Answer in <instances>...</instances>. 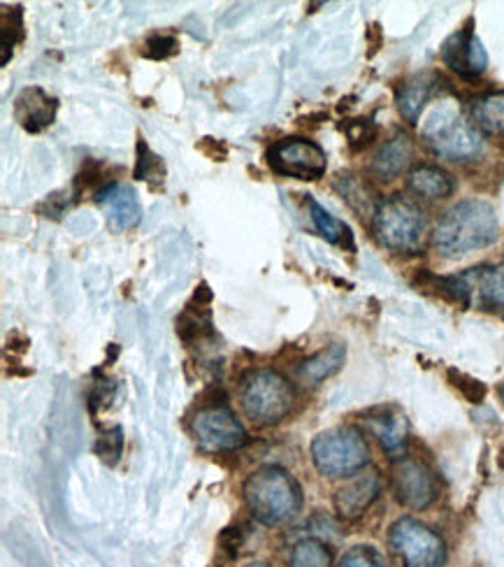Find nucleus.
Instances as JSON below:
<instances>
[{
	"mask_svg": "<svg viewBox=\"0 0 504 567\" xmlns=\"http://www.w3.org/2000/svg\"><path fill=\"white\" fill-rule=\"evenodd\" d=\"M497 398L502 400V405H504V382L497 386Z\"/></svg>",
	"mask_w": 504,
	"mask_h": 567,
	"instance_id": "nucleus-34",
	"label": "nucleus"
},
{
	"mask_svg": "<svg viewBox=\"0 0 504 567\" xmlns=\"http://www.w3.org/2000/svg\"><path fill=\"white\" fill-rule=\"evenodd\" d=\"M56 110H59L56 99H50L38 86L23 89L14 101L17 122L23 126V131L29 133H40L47 126H52L56 120Z\"/></svg>",
	"mask_w": 504,
	"mask_h": 567,
	"instance_id": "nucleus-15",
	"label": "nucleus"
},
{
	"mask_svg": "<svg viewBox=\"0 0 504 567\" xmlns=\"http://www.w3.org/2000/svg\"><path fill=\"white\" fill-rule=\"evenodd\" d=\"M368 429L381 444L383 452H387L391 458H402L407 456V440H410V423H407V416L393 408H377L368 412Z\"/></svg>",
	"mask_w": 504,
	"mask_h": 567,
	"instance_id": "nucleus-13",
	"label": "nucleus"
},
{
	"mask_svg": "<svg viewBox=\"0 0 504 567\" xmlns=\"http://www.w3.org/2000/svg\"><path fill=\"white\" fill-rule=\"evenodd\" d=\"M124 452V431L114 425V429L101 433L99 442H95V454L105 465H116Z\"/></svg>",
	"mask_w": 504,
	"mask_h": 567,
	"instance_id": "nucleus-26",
	"label": "nucleus"
},
{
	"mask_svg": "<svg viewBox=\"0 0 504 567\" xmlns=\"http://www.w3.org/2000/svg\"><path fill=\"white\" fill-rule=\"evenodd\" d=\"M247 567H270V565H266V563H251V565H247Z\"/></svg>",
	"mask_w": 504,
	"mask_h": 567,
	"instance_id": "nucleus-35",
	"label": "nucleus"
},
{
	"mask_svg": "<svg viewBox=\"0 0 504 567\" xmlns=\"http://www.w3.org/2000/svg\"><path fill=\"white\" fill-rule=\"evenodd\" d=\"M198 150L203 154H207L212 161H226V156H228V147L224 145V142L214 140V137H205L198 145Z\"/></svg>",
	"mask_w": 504,
	"mask_h": 567,
	"instance_id": "nucleus-32",
	"label": "nucleus"
},
{
	"mask_svg": "<svg viewBox=\"0 0 504 567\" xmlns=\"http://www.w3.org/2000/svg\"><path fill=\"white\" fill-rule=\"evenodd\" d=\"M291 567H332V556L321 539H302L291 554Z\"/></svg>",
	"mask_w": 504,
	"mask_h": 567,
	"instance_id": "nucleus-24",
	"label": "nucleus"
},
{
	"mask_svg": "<svg viewBox=\"0 0 504 567\" xmlns=\"http://www.w3.org/2000/svg\"><path fill=\"white\" fill-rule=\"evenodd\" d=\"M311 458L326 477H353L370 461V446L353 425H340L311 442Z\"/></svg>",
	"mask_w": 504,
	"mask_h": 567,
	"instance_id": "nucleus-6",
	"label": "nucleus"
},
{
	"mask_svg": "<svg viewBox=\"0 0 504 567\" xmlns=\"http://www.w3.org/2000/svg\"><path fill=\"white\" fill-rule=\"evenodd\" d=\"M177 336L184 344H194L196 340L212 336V315L209 307L203 305H188L186 310L177 317Z\"/></svg>",
	"mask_w": 504,
	"mask_h": 567,
	"instance_id": "nucleus-22",
	"label": "nucleus"
},
{
	"mask_svg": "<svg viewBox=\"0 0 504 567\" xmlns=\"http://www.w3.org/2000/svg\"><path fill=\"white\" fill-rule=\"evenodd\" d=\"M395 498L407 509H428L438 501V477L421 458L402 456L393 467Z\"/></svg>",
	"mask_w": 504,
	"mask_h": 567,
	"instance_id": "nucleus-10",
	"label": "nucleus"
},
{
	"mask_svg": "<svg viewBox=\"0 0 504 567\" xmlns=\"http://www.w3.org/2000/svg\"><path fill=\"white\" fill-rule=\"evenodd\" d=\"M219 545L228 556H237V551L243 549V545H245V535H243V530H237V528H226L219 535Z\"/></svg>",
	"mask_w": 504,
	"mask_h": 567,
	"instance_id": "nucleus-31",
	"label": "nucleus"
},
{
	"mask_svg": "<svg viewBox=\"0 0 504 567\" xmlns=\"http://www.w3.org/2000/svg\"><path fill=\"white\" fill-rule=\"evenodd\" d=\"M421 137L432 154L446 161H470L482 152V133L465 120L461 107L444 101L425 116Z\"/></svg>",
	"mask_w": 504,
	"mask_h": 567,
	"instance_id": "nucleus-3",
	"label": "nucleus"
},
{
	"mask_svg": "<svg viewBox=\"0 0 504 567\" xmlns=\"http://www.w3.org/2000/svg\"><path fill=\"white\" fill-rule=\"evenodd\" d=\"M344 361H347V347L335 342V344H328L326 349H321L319 353H315L311 359H307L298 368V374H300V380L307 384H321L328 380V377L338 374L342 370Z\"/></svg>",
	"mask_w": 504,
	"mask_h": 567,
	"instance_id": "nucleus-19",
	"label": "nucleus"
},
{
	"mask_svg": "<svg viewBox=\"0 0 504 567\" xmlns=\"http://www.w3.org/2000/svg\"><path fill=\"white\" fill-rule=\"evenodd\" d=\"M381 493V477L377 470L360 472L353 475L351 482H347L338 495H335V509H338L340 518L344 522H356V518L363 516L372 503L379 498Z\"/></svg>",
	"mask_w": 504,
	"mask_h": 567,
	"instance_id": "nucleus-12",
	"label": "nucleus"
},
{
	"mask_svg": "<svg viewBox=\"0 0 504 567\" xmlns=\"http://www.w3.org/2000/svg\"><path fill=\"white\" fill-rule=\"evenodd\" d=\"M442 61L459 73L461 78H479L488 65V54L484 50L482 40L476 38L472 21H467L463 29L449 35L442 44Z\"/></svg>",
	"mask_w": 504,
	"mask_h": 567,
	"instance_id": "nucleus-11",
	"label": "nucleus"
},
{
	"mask_svg": "<svg viewBox=\"0 0 504 567\" xmlns=\"http://www.w3.org/2000/svg\"><path fill=\"white\" fill-rule=\"evenodd\" d=\"M338 567H383V563L372 547H353L342 556Z\"/></svg>",
	"mask_w": 504,
	"mask_h": 567,
	"instance_id": "nucleus-30",
	"label": "nucleus"
},
{
	"mask_svg": "<svg viewBox=\"0 0 504 567\" xmlns=\"http://www.w3.org/2000/svg\"><path fill=\"white\" fill-rule=\"evenodd\" d=\"M472 122L482 133L504 137V91L486 93V96L474 101Z\"/></svg>",
	"mask_w": 504,
	"mask_h": 567,
	"instance_id": "nucleus-20",
	"label": "nucleus"
},
{
	"mask_svg": "<svg viewBox=\"0 0 504 567\" xmlns=\"http://www.w3.org/2000/svg\"><path fill=\"white\" fill-rule=\"evenodd\" d=\"M307 205H309L311 221H315L317 230L323 235V238H326L330 245H338V247L349 249V251L356 249V245H353V233H351V228H349L344 221H340V219H335L332 215H328V212H326L315 198H309Z\"/></svg>",
	"mask_w": 504,
	"mask_h": 567,
	"instance_id": "nucleus-21",
	"label": "nucleus"
},
{
	"mask_svg": "<svg viewBox=\"0 0 504 567\" xmlns=\"http://www.w3.org/2000/svg\"><path fill=\"white\" fill-rule=\"evenodd\" d=\"M412 158H414V145H412L410 135L395 133L391 140L383 142V145L377 150V154L370 163V171L379 179H395L407 168H410Z\"/></svg>",
	"mask_w": 504,
	"mask_h": 567,
	"instance_id": "nucleus-16",
	"label": "nucleus"
},
{
	"mask_svg": "<svg viewBox=\"0 0 504 567\" xmlns=\"http://www.w3.org/2000/svg\"><path fill=\"white\" fill-rule=\"evenodd\" d=\"M239 403H243V410L251 421L260 425H275L294 410L296 391L284 374L263 368L247 374L243 391H239Z\"/></svg>",
	"mask_w": 504,
	"mask_h": 567,
	"instance_id": "nucleus-5",
	"label": "nucleus"
},
{
	"mask_svg": "<svg viewBox=\"0 0 504 567\" xmlns=\"http://www.w3.org/2000/svg\"><path fill=\"white\" fill-rule=\"evenodd\" d=\"M438 86L435 73H421L412 80H407L398 91V110L410 124H416L421 120V112L425 110L428 101L432 99Z\"/></svg>",
	"mask_w": 504,
	"mask_h": 567,
	"instance_id": "nucleus-17",
	"label": "nucleus"
},
{
	"mask_svg": "<svg viewBox=\"0 0 504 567\" xmlns=\"http://www.w3.org/2000/svg\"><path fill=\"white\" fill-rule=\"evenodd\" d=\"M194 435L200 449L209 454L222 452H237L239 446L247 444L245 425L237 421V416L228 408H205L194 419Z\"/></svg>",
	"mask_w": 504,
	"mask_h": 567,
	"instance_id": "nucleus-9",
	"label": "nucleus"
},
{
	"mask_svg": "<svg viewBox=\"0 0 504 567\" xmlns=\"http://www.w3.org/2000/svg\"><path fill=\"white\" fill-rule=\"evenodd\" d=\"M500 238V221L486 200H461L440 217L432 243L446 258H459L491 247Z\"/></svg>",
	"mask_w": 504,
	"mask_h": 567,
	"instance_id": "nucleus-1",
	"label": "nucleus"
},
{
	"mask_svg": "<svg viewBox=\"0 0 504 567\" xmlns=\"http://www.w3.org/2000/svg\"><path fill=\"white\" fill-rule=\"evenodd\" d=\"M344 133H347V140H349V147L353 152H360L372 145V140L377 137V126L372 120H351L347 126H344Z\"/></svg>",
	"mask_w": 504,
	"mask_h": 567,
	"instance_id": "nucleus-28",
	"label": "nucleus"
},
{
	"mask_svg": "<svg viewBox=\"0 0 504 567\" xmlns=\"http://www.w3.org/2000/svg\"><path fill=\"white\" fill-rule=\"evenodd\" d=\"M335 188H338V194L358 212L360 217H374L379 203L372 200L370 188L356 175H349V173L340 175L338 179H335Z\"/></svg>",
	"mask_w": 504,
	"mask_h": 567,
	"instance_id": "nucleus-23",
	"label": "nucleus"
},
{
	"mask_svg": "<svg viewBox=\"0 0 504 567\" xmlns=\"http://www.w3.org/2000/svg\"><path fill=\"white\" fill-rule=\"evenodd\" d=\"M135 179L140 182H150L154 184V179L163 182V161L161 156H156L147 142L142 137L137 140V161H135Z\"/></svg>",
	"mask_w": 504,
	"mask_h": 567,
	"instance_id": "nucleus-25",
	"label": "nucleus"
},
{
	"mask_svg": "<svg viewBox=\"0 0 504 567\" xmlns=\"http://www.w3.org/2000/svg\"><path fill=\"white\" fill-rule=\"evenodd\" d=\"M407 186H410L412 194L425 200H444L455 192L453 177L446 171L435 168V165H419L407 177Z\"/></svg>",
	"mask_w": 504,
	"mask_h": 567,
	"instance_id": "nucleus-18",
	"label": "nucleus"
},
{
	"mask_svg": "<svg viewBox=\"0 0 504 567\" xmlns=\"http://www.w3.org/2000/svg\"><path fill=\"white\" fill-rule=\"evenodd\" d=\"M449 382L455 389H459L465 395V400H470L472 405L484 403V398H486V384L484 382H479V380H474V377H470V374H465L461 370H455V368L449 370Z\"/></svg>",
	"mask_w": 504,
	"mask_h": 567,
	"instance_id": "nucleus-27",
	"label": "nucleus"
},
{
	"mask_svg": "<svg viewBox=\"0 0 504 567\" xmlns=\"http://www.w3.org/2000/svg\"><path fill=\"white\" fill-rule=\"evenodd\" d=\"M270 168L281 177L315 182L326 175L328 161L323 150L307 137H284L268 152Z\"/></svg>",
	"mask_w": 504,
	"mask_h": 567,
	"instance_id": "nucleus-8",
	"label": "nucleus"
},
{
	"mask_svg": "<svg viewBox=\"0 0 504 567\" xmlns=\"http://www.w3.org/2000/svg\"><path fill=\"white\" fill-rule=\"evenodd\" d=\"M179 52V40L173 35H150L144 42V56L152 61H165L173 59Z\"/></svg>",
	"mask_w": 504,
	"mask_h": 567,
	"instance_id": "nucleus-29",
	"label": "nucleus"
},
{
	"mask_svg": "<svg viewBox=\"0 0 504 567\" xmlns=\"http://www.w3.org/2000/svg\"><path fill=\"white\" fill-rule=\"evenodd\" d=\"M245 503L260 524L279 526L300 512L302 488L284 467L266 465L245 482Z\"/></svg>",
	"mask_w": 504,
	"mask_h": 567,
	"instance_id": "nucleus-2",
	"label": "nucleus"
},
{
	"mask_svg": "<svg viewBox=\"0 0 504 567\" xmlns=\"http://www.w3.org/2000/svg\"><path fill=\"white\" fill-rule=\"evenodd\" d=\"M194 302H196V305H203V307H209V302H212V291H209V287H207L205 281L196 289Z\"/></svg>",
	"mask_w": 504,
	"mask_h": 567,
	"instance_id": "nucleus-33",
	"label": "nucleus"
},
{
	"mask_svg": "<svg viewBox=\"0 0 504 567\" xmlns=\"http://www.w3.org/2000/svg\"><path fill=\"white\" fill-rule=\"evenodd\" d=\"M389 542L407 567H442L446 563L444 539L412 516L393 524Z\"/></svg>",
	"mask_w": 504,
	"mask_h": 567,
	"instance_id": "nucleus-7",
	"label": "nucleus"
},
{
	"mask_svg": "<svg viewBox=\"0 0 504 567\" xmlns=\"http://www.w3.org/2000/svg\"><path fill=\"white\" fill-rule=\"evenodd\" d=\"M95 203L105 209L112 230H131L142 219L140 200H137L133 188L126 184L114 182V184L103 186L101 192L95 194Z\"/></svg>",
	"mask_w": 504,
	"mask_h": 567,
	"instance_id": "nucleus-14",
	"label": "nucleus"
},
{
	"mask_svg": "<svg viewBox=\"0 0 504 567\" xmlns=\"http://www.w3.org/2000/svg\"><path fill=\"white\" fill-rule=\"evenodd\" d=\"M372 233L383 249L419 254L425 247L428 219L416 203L393 196L379 203L372 217Z\"/></svg>",
	"mask_w": 504,
	"mask_h": 567,
	"instance_id": "nucleus-4",
	"label": "nucleus"
}]
</instances>
